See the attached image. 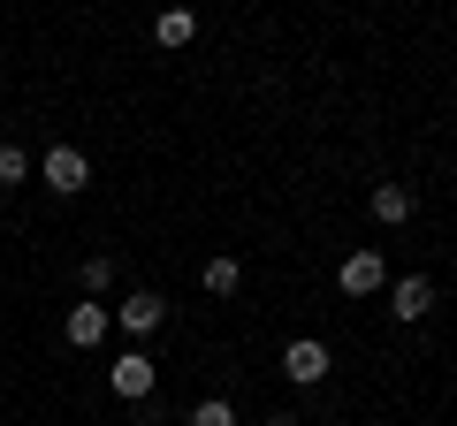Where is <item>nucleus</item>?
Wrapping results in <instances>:
<instances>
[{
    "mask_svg": "<svg viewBox=\"0 0 457 426\" xmlns=\"http://www.w3.org/2000/svg\"><path fill=\"white\" fill-rule=\"evenodd\" d=\"M107 389L122 396V404H145V396L161 389V365H153L145 350L130 343V350H114V358H107Z\"/></svg>",
    "mask_w": 457,
    "mask_h": 426,
    "instance_id": "nucleus-1",
    "label": "nucleus"
},
{
    "mask_svg": "<svg viewBox=\"0 0 457 426\" xmlns=\"http://www.w3.org/2000/svg\"><path fill=\"white\" fill-rule=\"evenodd\" d=\"M107 312H114V328L130 335V343H145V335L168 320V297H153V290H130L122 305H107Z\"/></svg>",
    "mask_w": 457,
    "mask_h": 426,
    "instance_id": "nucleus-2",
    "label": "nucleus"
},
{
    "mask_svg": "<svg viewBox=\"0 0 457 426\" xmlns=\"http://www.w3.org/2000/svg\"><path fill=\"white\" fill-rule=\"evenodd\" d=\"M38 176H46V191H62V198H77L84 183H92V160H84L77 145H46V160H38Z\"/></svg>",
    "mask_w": 457,
    "mask_h": 426,
    "instance_id": "nucleus-3",
    "label": "nucleus"
},
{
    "mask_svg": "<svg viewBox=\"0 0 457 426\" xmlns=\"http://www.w3.org/2000/svg\"><path fill=\"white\" fill-rule=\"evenodd\" d=\"M62 335H69V350H99V343H107V335H114V312H107V305H92V297H84V305H69Z\"/></svg>",
    "mask_w": 457,
    "mask_h": 426,
    "instance_id": "nucleus-4",
    "label": "nucleus"
},
{
    "mask_svg": "<svg viewBox=\"0 0 457 426\" xmlns=\"http://www.w3.org/2000/svg\"><path fill=\"white\" fill-rule=\"evenodd\" d=\"M328 365H336V358H328V343H320V335H297V343L282 350V373H290L297 389H320V381H328Z\"/></svg>",
    "mask_w": 457,
    "mask_h": 426,
    "instance_id": "nucleus-5",
    "label": "nucleus"
},
{
    "mask_svg": "<svg viewBox=\"0 0 457 426\" xmlns=\"http://www.w3.org/2000/svg\"><path fill=\"white\" fill-rule=\"evenodd\" d=\"M427 312H435V274H404V282H389V320L420 328Z\"/></svg>",
    "mask_w": 457,
    "mask_h": 426,
    "instance_id": "nucleus-6",
    "label": "nucleus"
},
{
    "mask_svg": "<svg viewBox=\"0 0 457 426\" xmlns=\"http://www.w3.org/2000/svg\"><path fill=\"white\" fill-rule=\"evenodd\" d=\"M381 282H389V274H381V251H351V259L336 266V290L343 297H381Z\"/></svg>",
    "mask_w": 457,
    "mask_h": 426,
    "instance_id": "nucleus-7",
    "label": "nucleus"
},
{
    "mask_svg": "<svg viewBox=\"0 0 457 426\" xmlns=\"http://www.w3.org/2000/svg\"><path fill=\"white\" fill-rule=\"evenodd\" d=\"M366 213H374L381 229H404L411 213H420V198H411V183H374V198H366Z\"/></svg>",
    "mask_w": 457,
    "mask_h": 426,
    "instance_id": "nucleus-8",
    "label": "nucleus"
},
{
    "mask_svg": "<svg viewBox=\"0 0 457 426\" xmlns=\"http://www.w3.org/2000/svg\"><path fill=\"white\" fill-rule=\"evenodd\" d=\"M198 282H206V297H237V290H245V266H237V259L221 251V259H206V266H198Z\"/></svg>",
    "mask_w": 457,
    "mask_h": 426,
    "instance_id": "nucleus-9",
    "label": "nucleus"
},
{
    "mask_svg": "<svg viewBox=\"0 0 457 426\" xmlns=\"http://www.w3.org/2000/svg\"><path fill=\"white\" fill-rule=\"evenodd\" d=\"M153 38H161L168 53H176V46H191V38H198V16H191V8H168V16L153 23Z\"/></svg>",
    "mask_w": 457,
    "mask_h": 426,
    "instance_id": "nucleus-10",
    "label": "nucleus"
},
{
    "mask_svg": "<svg viewBox=\"0 0 457 426\" xmlns=\"http://www.w3.org/2000/svg\"><path fill=\"white\" fill-rule=\"evenodd\" d=\"M191 426H237V404L228 396H206V404H191Z\"/></svg>",
    "mask_w": 457,
    "mask_h": 426,
    "instance_id": "nucleus-11",
    "label": "nucleus"
},
{
    "mask_svg": "<svg viewBox=\"0 0 457 426\" xmlns=\"http://www.w3.org/2000/svg\"><path fill=\"white\" fill-rule=\"evenodd\" d=\"M0 183H31V152H23L16 137H8V145H0Z\"/></svg>",
    "mask_w": 457,
    "mask_h": 426,
    "instance_id": "nucleus-12",
    "label": "nucleus"
},
{
    "mask_svg": "<svg viewBox=\"0 0 457 426\" xmlns=\"http://www.w3.org/2000/svg\"><path fill=\"white\" fill-rule=\"evenodd\" d=\"M77 282H84V297H99V290L114 282V259H84V266H77Z\"/></svg>",
    "mask_w": 457,
    "mask_h": 426,
    "instance_id": "nucleus-13",
    "label": "nucleus"
},
{
    "mask_svg": "<svg viewBox=\"0 0 457 426\" xmlns=\"http://www.w3.org/2000/svg\"><path fill=\"white\" fill-rule=\"evenodd\" d=\"M267 426H305V419H297V411H275V419H267Z\"/></svg>",
    "mask_w": 457,
    "mask_h": 426,
    "instance_id": "nucleus-14",
    "label": "nucleus"
}]
</instances>
